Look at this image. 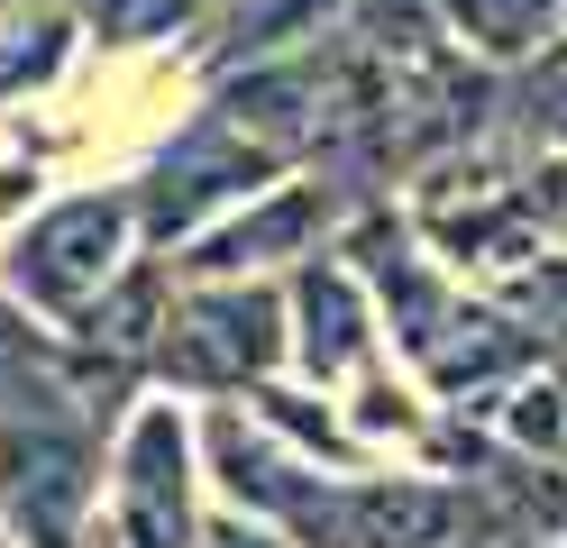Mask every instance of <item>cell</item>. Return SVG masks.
I'll list each match as a JSON object with an SVG mask.
<instances>
[{
	"label": "cell",
	"mask_w": 567,
	"mask_h": 548,
	"mask_svg": "<svg viewBox=\"0 0 567 548\" xmlns=\"http://www.w3.org/2000/svg\"><path fill=\"white\" fill-rule=\"evenodd\" d=\"M120 412L128 402L101 393L47 329L28 375L0 393V548H83L92 539Z\"/></svg>",
	"instance_id": "1"
},
{
	"label": "cell",
	"mask_w": 567,
	"mask_h": 548,
	"mask_svg": "<svg viewBox=\"0 0 567 548\" xmlns=\"http://www.w3.org/2000/svg\"><path fill=\"white\" fill-rule=\"evenodd\" d=\"M137 256H147V238H137L128 174H74L0 229V302L38 329H74Z\"/></svg>",
	"instance_id": "2"
},
{
	"label": "cell",
	"mask_w": 567,
	"mask_h": 548,
	"mask_svg": "<svg viewBox=\"0 0 567 548\" xmlns=\"http://www.w3.org/2000/svg\"><path fill=\"white\" fill-rule=\"evenodd\" d=\"M210 521V485H202V430L193 402L174 393H137L120 430H111V466H101V511L83 548H193Z\"/></svg>",
	"instance_id": "3"
},
{
	"label": "cell",
	"mask_w": 567,
	"mask_h": 548,
	"mask_svg": "<svg viewBox=\"0 0 567 548\" xmlns=\"http://www.w3.org/2000/svg\"><path fill=\"white\" fill-rule=\"evenodd\" d=\"M284 375V283H184L174 275V302L156 329V356H147V384L174 402H238Z\"/></svg>",
	"instance_id": "4"
},
{
	"label": "cell",
	"mask_w": 567,
	"mask_h": 548,
	"mask_svg": "<svg viewBox=\"0 0 567 548\" xmlns=\"http://www.w3.org/2000/svg\"><path fill=\"white\" fill-rule=\"evenodd\" d=\"M275 174H293V165H275L247 128H229L210 101H193L184 120H174L147 156L128 165L137 238H147V256H174V247H193L210 219H229L247 193H266Z\"/></svg>",
	"instance_id": "5"
},
{
	"label": "cell",
	"mask_w": 567,
	"mask_h": 548,
	"mask_svg": "<svg viewBox=\"0 0 567 548\" xmlns=\"http://www.w3.org/2000/svg\"><path fill=\"white\" fill-rule=\"evenodd\" d=\"M348 210H358V201H348L330 174L293 165V174H275L266 193H247L229 219H210L193 247H174L165 266L184 275V283H220V275H238V283H284L302 256L339 247V219H348Z\"/></svg>",
	"instance_id": "6"
},
{
	"label": "cell",
	"mask_w": 567,
	"mask_h": 548,
	"mask_svg": "<svg viewBox=\"0 0 567 548\" xmlns=\"http://www.w3.org/2000/svg\"><path fill=\"white\" fill-rule=\"evenodd\" d=\"M384 365V320H375V292L358 283L339 247L302 256L293 275H284V375L311 384V393H348Z\"/></svg>",
	"instance_id": "7"
},
{
	"label": "cell",
	"mask_w": 567,
	"mask_h": 548,
	"mask_svg": "<svg viewBox=\"0 0 567 548\" xmlns=\"http://www.w3.org/2000/svg\"><path fill=\"white\" fill-rule=\"evenodd\" d=\"M83 28L64 0H28L19 19H0V120H19V110H47L64 83L83 73Z\"/></svg>",
	"instance_id": "8"
},
{
	"label": "cell",
	"mask_w": 567,
	"mask_h": 548,
	"mask_svg": "<svg viewBox=\"0 0 567 548\" xmlns=\"http://www.w3.org/2000/svg\"><path fill=\"white\" fill-rule=\"evenodd\" d=\"M558 28H567V0H440L449 55H467L494 83H513L522 64H540Z\"/></svg>",
	"instance_id": "9"
},
{
	"label": "cell",
	"mask_w": 567,
	"mask_h": 548,
	"mask_svg": "<svg viewBox=\"0 0 567 548\" xmlns=\"http://www.w3.org/2000/svg\"><path fill=\"white\" fill-rule=\"evenodd\" d=\"M64 10H74L92 55H165V46L193 55L210 0H64Z\"/></svg>",
	"instance_id": "10"
},
{
	"label": "cell",
	"mask_w": 567,
	"mask_h": 548,
	"mask_svg": "<svg viewBox=\"0 0 567 548\" xmlns=\"http://www.w3.org/2000/svg\"><path fill=\"white\" fill-rule=\"evenodd\" d=\"M339 37L358 55H384V64H421L440 55V0H339Z\"/></svg>",
	"instance_id": "11"
},
{
	"label": "cell",
	"mask_w": 567,
	"mask_h": 548,
	"mask_svg": "<svg viewBox=\"0 0 567 548\" xmlns=\"http://www.w3.org/2000/svg\"><path fill=\"white\" fill-rule=\"evenodd\" d=\"M530 201H540L549 247L567 256V156H549V146H530Z\"/></svg>",
	"instance_id": "12"
},
{
	"label": "cell",
	"mask_w": 567,
	"mask_h": 548,
	"mask_svg": "<svg viewBox=\"0 0 567 548\" xmlns=\"http://www.w3.org/2000/svg\"><path fill=\"white\" fill-rule=\"evenodd\" d=\"M476 548H530V539H513V530H494V539H476Z\"/></svg>",
	"instance_id": "13"
},
{
	"label": "cell",
	"mask_w": 567,
	"mask_h": 548,
	"mask_svg": "<svg viewBox=\"0 0 567 548\" xmlns=\"http://www.w3.org/2000/svg\"><path fill=\"white\" fill-rule=\"evenodd\" d=\"M19 10H28V0H0V19H19Z\"/></svg>",
	"instance_id": "14"
},
{
	"label": "cell",
	"mask_w": 567,
	"mask_h": 548,
	"mask_svg": "<svg viewBox=\"0 0 567 548\" xmlns=\"http://www.w3.org/2000/svg\"><path fill=\"white\" fill-rule=\"evenodd\" d=\"M530 548H567V539H530Z\"/></svg>",
	"instance_id": "15"
}]
</instances>
